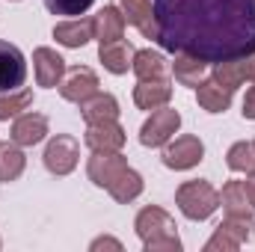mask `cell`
I'll list each match as a JSON object with an SVG mask.
<instances>
[{
	"label": "cell",
	"instance_id": "d6a6232c",
	"mask_svg": "<svg viewBox=\"0 0 255 252\" xmlns=\"http://www.w3.org/2000/svg\"><path fill=\"white\" fill-rule=\"evenodd\" d=\"M244 187H247V196H250V202L255 208V172H250V181H244Z\"/></svg>",
	"mask_w": 255,
	"mask_h": 252
},
{
	"label": "cell",
	"instance_id": "836d02e7",
	"mask_svg": "<svg viewBox=\"0 0 255 252\" xmlns=\"http://www.w3.org/2000/svg\"><path fill=\"white\" fill-rule=\"evenodd\" d=\"M247 80H255V51L247 54Z\"/></svg>",
	"mask_w": 255,
	"mask_h": 252
},
{
	"label": "cell",
	"instance_id": "603a6c76",
	"mask_svg": "<svg viewBox=\"0 0 255 252\" xmlns=\"http://www.w3.org/2000/svg\"><path fill=\"white\" fill-rule=\"evenodd\" d=\"M107 193H110L119 205H128V202H133V199L142 193V175H139L136 169H130V166H128L125 172H122V175L107 187Z\"/></svg>",
	"mask_w": 255,
	"mask_h": 252
},
{
	"label": "cell",
	"instance_id": "9c48e42d",
	"mask_svg": "<svg viewBox=\"0 0 255 252\" xmlns=\"http://www.w3.org/2000/svg\"><path fill=\"white\" fill-rule=\"evenodd\" d=\"M27 80V60L21 48L0 39V92H15Z\"/></svg>",
	"mask_w": 255,
	"mask_h": 252
},
{
	"label": "cell",
	"instance_id": "ac0fdd59",
	"mask_svg": "<svg viewBox=\"0 0 255 252\" xmlns=\"http://www.w3.org/2000/svg\"><path fill=\"white\" fill-rule=\"evenodd\" d=\"M98 57H101V63H104V68L110 74H125L128 68H130V63H133V48L128 42H122V39H116V42L101 45Z\"/></svg>",
	"mask_w": 255,
	"mask_h": 252
},
{
	"label": "cell",
	"instance_id": "e0dca14e",
	"mask_svg": "<svg viewBox=\"0 0 255 252\" xmlns=\"http://www.w3.org/2000/svg\"><path fill=\"white\" fill-rule=\"evenodd\" d=\"M196 98H199V107L208 110V113H226L232 107V89L220 86L214 77L211 80H202L196 86Z\"/></svg>",
	"mask_w": 255,
	"mask_h": 252
},
{
	"label": "cell",
	"instance_id": "5bb4252c",
	"mask_svg": "<svg viewBox=\"0 0 255 252\" xmlns=\"http://www.w3.org/2000/svg\"><path fill=\"white\" fill-rule=\"evenodd\" d=\"M48 136V119L42 113H21L12 122V142L18 145H39Z\"/></svg>",
	"mask_w": 255,
	"mask_h": 252
},
{
	"label": "cell",
	"instance_id": "cb8c5ba5",
	"mask_svg": "<svg viewBox=\"0 0 255 252\" xmlns=\"http://www.w3.org/2000/svg\"><path fill=\"white\" fill-rule=\"evenodd\" d=\"M24 166H27V157H24V151L18 148V142H12V145H9V142L0 145V181H3V184L21 178Z\"/></svg>",
	"mask_w": 255,
	"mask_h": 252
},
{
	"label": "cell",
	"instance_id": "83f0119b",
	"mask_svg": "<svg viewBox=\"0 0 255 252\" xmlns=\"http://www.w3.org/2000/svg\"><path fill=\"white\" fill-rule=\"evenodd\" d=\"M220 229H226L232 238H238L241 244H250V241H255V220L253 217H226L223 223H220Z\"/></svg>",
	"mask_w": 255,
	"mask_h": 252
},
{
	"label": "cell",
	"instance_id": "277c9868",
	"mask_svg": "<svg viewBox=\"0 0 255 252\" xmlns=\"http://www.w3.org/2000/svg\"><path fill=\"white\" fill-rule=\"evenodd\" d=\"M181 127V116H178V110H169V107H160V110H154L142 127H139V142L145 145V148H160V145H166L169 139H172V133Z\"/></svg>",
	"mask_w": 255,
	"mask_h": 252
},
{
	"label": "cell",
	"instance_id": "d6986e66",
	"mask_svg": "<svg viewBox=\"0 0 255 252\" xmlns=\"http://www.w3.org/2000/svg\"><path fill=\"white\" fill-rule=\"evenodd\" d=\"M80 113H83L86 125L104 122V119H119V101L113 95H107V92H98V95H92L89 101L80 104Z\"/></svg>",
	"mask_w": 255,
	"mask_h": 252
},
{
	"label": "cell",
	"instance_id": "4fadbf2b",
	"mask_svg": "<svg viewBox=\"0 0 255 252\" xmlns=\"http://www.w3.org/2000/svg\"><path fill=\"white\" fill-rule=\"evenodd\" d=\"M172 98V86L166 77H157V80H139L133 86V104L139 110H160L166 107Z\"/></svg>",
	"mask_w": 255,
	"mask_h": 252
},
{
	"label": "cell",
	"instance_id": "4dcf8cb0",
	"mask_svg": "<svg viewBox=\"0 0 255 252\" xmlns=\"http://www.w3.org/2000/svg\"><path fill=\"white\" fill-rule=\"evenodd\" d=\"M244 119H255V86L247 89V98H244Z\"/></svg>",
	"mask_w": 255,
	"mask_h": 252
},
{
	"label": "cell",
	"instance_id": "5b68a950",
	"mask_svg": "<svg viewBox=\"0 0 255 252\" xmlns=\"http://www.w3.org/2000/svg\"><path fill=\"white\" fill-rule=\"evenodd\" d=\"M77 157H80V145H77V139L68 136V133H57V136L45 145V154H42L45 169H48L51 175H68V172L77 166Z\"/></svg>",
	"mask_w": 255,
	"mask_h": 252
},
{
	"label": "cell",
	"instance_id": "1f68e13d",
	"mask_svg": "<svg viewBox=\"0 0 255 252\" xmlns=\"http://www.w3.org/2000/svg\"><path fill=\"white\" fill-rule=\"evenodd\" d=\"M92 250H122V244L119 241H113V238H98V241H92Z\"/></svg>",
	"mask_w": 255,
	"mask_h": 252
},
{
	"label": "cell",
	"instance_id": "ffe728a7",
	"mask_svg": "<svg viewBox=\"0 0 255 252\" xmlns=\"http://www.w3.org/2000/svg\"><path fill=\"white\" fill-rule=\"evenodd\" d=\"M172 74L178 83L184 86H199L208 74V63L193 57V54H175V63H172Z\"/></svg>",
	"mask_w": 255,
	"mask_h": 252
},
{
	"label": "cell",
	"instance_id": "d4e9b609",
	"mask_svg": "<svg viewBox=\"0 0 255 252\" xmlns=\"http://www.w3.org/2000/svg\"><path fill=\"white\" fill-rule=\"evenodd\" d=\"M214 80L226 89H238L244 80H247V57H238V60H226V63H217L214 68Z\"/></svg>",
	"mask_w": 255,
	"mask_h": 252
},
{
	"label": "cell",
	"instance_id": "484cf974",
	"mask_svg": "<svg viewBox=\"0 0 255 252\" xmlns=\"http://www.w3.org/2000/svg\"><path fill=\"white\" fill-rule=\"evenodd\" d=\"M30 104H33V92L30 89H18V92L0 95V122H9V119L21 116Z\"/></svg>",
	"mask_w": 255,
	"mask_h": 252
},
{
	"label": "cell",
	"instance_id": "2e32d148",
	"mask_svg": "<svg viewBox=\"0 0 255 252\" xmlns=\"http://www.w3.org/2000/svg\"><path fill=\"white\" fill-rule=\"evenodd\" d=\"M54 39L63 48H83L89 39H95L92 33V18H71L54 27Z\"/></svg>",
	"mask_w": 255,
	"mask_h": 252
},
{
	"label": "cell",
	"instance_id": "f1b7e54d",
	"mask_svg": "<svg viewBox=\"0 0 255 252\" xmlns=\"http://www.w3.org/2000/svg\"><path fill=\"white\" fill-rule=\"evenodd\" d=\"M95 0H45V6H48V12L51 15H83L89 6H92Z\"/></svg>",
	"mask_w": 255,
	"mask_h": 252
},
{
	"label": "cell",
	"instance_id": "3957f363",
	"mask_svg": "<svg viewBox=\"0 0 255 252\" xmlns=\"http://www.w3.org/2000/svg\"><path fill=\"white\" fill-rule=\"evenodd\" d=\"M175 202H178V208L187 220L199 223V220H208L220 208V193L208 181H184L175 193Z\"/></svg>",
	"mask_w": 255,
	"mask_h": 252
},
{
	"label": "cell",
	"instance_id": "7a4b0ae2",
	"mask_svg": "<svg viewBox=\"0 0 255 252\" xmlns=\"http://www.w3.org/2000/svg\"><path fill=\"white\" fill-rule=\"evenodd\" d=\"M133 229L142 241L145 252H178L181 250V241H178V232H175V220L157 208V205H148L136 214L133 220Z\"/></svg>",
	"mask_w": 255,
	"mask_h": 252
},
{
	"label": "cell",
	"instance_id": "9a60e30c",
	"mask_svg": "<svg viewBox=\"0 0 255 252\" xmlns=\"http://www.w3.org/2000/svg\"><path fill=\"white\" fill-rule=\"evenodd\" d=\"M125 15L119 12V6H104L98 15H92V33L98 39V45L116 42L125 36Z\"/></svg>",
	"mask_w": 255,
	"mask_h": 252
},
{
	"label": "cell",
	"instance_id": "4316f807",
	"mask_svg": "<svg viewBox=\"0 0 255 252\" xmlns=\"http://www.w3.org/2000/svg\"><path fill=\"white\" fill-rule=\"evenodd\" d=\"M226 163L232 172H255V145L253 142H235L226 154Z\"/></svg>",
	"mask_w": 255,
	"mask_h": 252
},
{
	"label": "cell",
	"instance_id": "6da1fadb",
	"mask_svg": "<svg viewBox=\"0 0 255 252\" xmlns=\"http://www.w3.org/2000/svg\"><path fill=\"white\" fill-rule=\"evenodd\" d=\"M157 42L169 54L226 63L255 51V0H151Z\"/></svg>",
	"mask_w": 255,
	"mask_h": 252
},
{
	"label": "cell",
	"instance_id": "e575fe53",
	"mask_svg": "<svg viewBox=\"0 0 255 252\" xmlns=\"http://www.w3.org/2000/svg\"><path fill=\"white\" fill-rule=\"evenodd\" d=\"M253 145H255V142H253Z\"/></svg>",
	"mask_w": 255,
	"mask_h": 252
},
{
	"label": "cell",
	"instance_id": "44dd1931",
	"mask_svg": "<svg viewBox=\"0 0 255 252\" xmlns=\"http://www.w3.org/2000/svg\"><path fill=\"white\" fill-rule=\"evenodd\" d=\"M220 205L226 208V214L232 217H253V202L247 196L244 181H229L220 193Z\"/></svg>",
	"mask_w": 255,
	"mask_h": 252
},
{
	"label": "cell",
	"instance_id": "8992f818",
	"mask_svg": "<svg viewBox=\"0 0 255 252\" xmlns=\"http://www.w3.org/2000/svg\"><path fill=\"white\" fill-rule=\"evenodd\" d=\"M202 157H205V145H202V139L193 136V133L178 136L175 142H169V145L163 148V166H166V169H175V172H184V169L199 166Z\"/></svg>",
	"mask_w": 255,
	"mask_h": 252
},
{
	"label": "cell",
	"instance_id": "52a82bcc",
	"mask_svg": "<svg viewBox=\"0 0 255 252\" xmlns=\"http://www.w3.org/2000/svg\"><path fill=\"white\" fill-rule=\"evenodd\" d=\"M98 74L86 65H74L63 80H60V95L65 101H74V104H83L89 101L92 95H98Z\"/></svg>",
	"mask_w": 255,
	"mask_h": 252
},
{
	"label": "cell",
	"instance_id": "f546056e",
	"mask_svg": "<svg viewBox=\"0 0 255 252\" xmlns=\"http://www.w3.org/2000/svg\"><path fill=\"white\" fill-rule=\"evenodd\" d=\"M244 244L238 241V238H232L226 229H220L217 226V232H214V238L205 244V252H235V250H241Z\"/></svg>",
	"mask_w": 255,
	"mask_h": 252
},
{
	"label": "cell",
	"instance_id": "7c38bea8",
	"mask_svg": "<svg viewBox=\"0 0 255 252\" xmlns=\"http://www.w3.org/2000/svg\"><path fill=\"white\" fill-rule=\"evenodd\" d=\"M116 6L128 24H133L145 39H157V18L151 0H116Z\"/></svg>",
	"mask_w": 255,
	"mask_h": 252
},
{
	"label": "cell",
	"instance_id": "7402d4cb",
	"mask_svg": "<svg viewBox=\"0 0 255 252\" xmlns=\"http://www.w3.org/2000/svg\"><path fill=\"white\" fill-rule=\"evenodd\" d=\"M133 74L139 77V80H157V77H166V60L157 54V51H151V48H145V51H133Z\"/></svg>",
	"mask_w": 255,
	"mask_h": 252
},
{
	"label": "cell",
	"instance_id": "30bf717a",
	"mask_svg": "<svg viewBox=\"0 0 255 252\" xmlns=\"http://www.w3.org/2000/svg\"><path fill=\"white\" fill-rule=\"evenodd\" d=\"M33 71H36V83L39 86L54 89L65 77V60L54 48H36L33 51Z\"/></svg>",
	"mask_w": 255,
	"mask_h": 252
},
{
	"label": "cell",
	"instance_id": "8fae6325",
	"mask_svg": "<svg viewBox=\"0 0 255 252\" xmlns=\"http://www.w3.org/2000/svg\"><path fill=\"white\" fill-rule=\"evenodd\" d=\"M86 145L92 151H122L125 145V127L116 119H104V122H92L86 127Z\"/></svg>",
	"mask_w": 255,
	"mask_h": 252
},
{
	"label": "cell",
	"instance_id": "ba28073f",
	"mask_svg": "<svg viewBox=\"0 0 255 252\" xmlns=\"http://www.w3.org/2000/svg\"><path fill=\"white\" fill-rule=\"evenodd\" d=\"M128 169V160L119 151H92L89 163H86V175L95 187H110L122 172Z\"/></svg>",
	"mask_w": 255,
	"mask_h": 252
}]
</instances>
